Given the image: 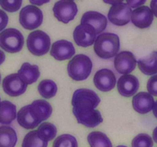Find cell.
<instances>
[{"instance_id": "6da1fadb", "label": "cell", "mask_w": 157, "mask_h": 147, "mask_svg": "<svg viewBox=\"0 0 157 147\" xmlns=\"http://www.w3.org/2000/svg\"><path fill=\"white\" fill-rule=\"evenodd\" d=\"M94 52L99 58L109 59L116 56L120 50V38L114 33H103L98 35L94 44Z\"/></svg>"}, {"instance_id": "7a4b0ae2", "label": "cell", "mask_w": 157, "mask_h": 147, "mask_svg": "<svg viewBox=\"0 0 157 147\" xmlns=\"http://www.w3.org/2000/svg\"><path fill=\"white\" fill-rule=\"evenodd\" d=\"M93 63L88 56L83 54L75 55L67 64V73L76 81H84L91 74Z\"/></svg>"}, {"instance_id": "3957f363", "label": "cell", "mask_w": 157, "mask_h": 147, "mask_svg": "<svg viewBox=\"0 0 157 147\" xmlns=\"http://www.w3.org/2000/svg\"><path fill=\"white\" fill-rule=\"evenodd\" d=\"M24 36L18 29H5L0 33V47L8 53H17L24 46Z\"/></svg>"}, {"instance_id": "277c9868", "label": "cell", "mask_w": 157, "mask_h": 147, "mask_svg": "<svg viewBox=\"0 0 157 147\" xmlns=\"http://www.w3.org/2000/svg\"><path fill=\"white\" fill-rule=\"evenodd\" d=\"M29 51L35 56H42L48 52L51 46V38L47 33L41 30L31 32L26 41Z\"/></svg>"}, {"instance_id": "5b68a950", "label": "cell", "mask_w": 157, "mask_h": 147, "mask_svg": "<svg viewBox=\"0 0 157 147\" xmlns=\"http://www.w3.org/2000/svg\"><path fill=\"white\" fill-rule=\"evenodd\" d=\"M71 103L73 108L95 109L101 103V99L94 90L81 88L74 92Z\"/></svg>"}, {"instance_id": "8992f818", "label": "cell", "mask_w": 157, "mask_h": 147, "mask_svg": "<svg viewBox=\"0 0 157 147\" xmlns=\"http://www.w3.org/2000/svg\"><path fill=\"white\" fill-rule=\"evenodd\" d=\"M19 22L26 30L38 28L43 22V13L35 6H26L19 12Z\"/></svg>"}, {"instance_id": "52a82bcc", "label": "cell", "mask_w": 157, "mask_h": 147, "mask_svg": "<svg viewBox=\"0 0 157 147\" xmlns=\"http://www.w3.org/2000/svg\"><path fill=\"white\" fill-rule=\"evenodd\" d=\"M52 10L55 18L64 24L75 19L78 12V6L73 0H59L54 5Z\"/></svg>"}, {"instance_id": "ba28073f", "label": "cell", "mask_w": 157, "mask_h": 147, "mask_svg": "<svg viewBox=\"0 0 157 147\" xmlns=\"http://www.w3.org/2000/svg\"><path fill=\"white\" fill-rule=\"evenodd\" d=\"M131 15V7L128 4L121 2L112 5L107 17L112 24L117 26H124L130 22Z\"/></svg>"}, {"instance_id": "9c48e42d", "label": "cell", "mask_w": 157, "mask_h": 147, "mask_svg": "<svg viewBox=\"0 0 157 147\" xmlns=\"http://www.w3.org/2000/svg\"><path fill=\"white\" fill-rule=\"evenodd\" d=\"M78 122L88 128H94L103 122V117L99 110L95 109H77L72 110Z\"/></svg>"}, {"instance_id": "30bf717a", "label": "cell", "mask_w": 157, "mask_h": 147, "mask_svg": "<svg viewBox=\"0 0 157 147\" xmlns=\"http://www.w3.org/2000/svg\"><path fill=\"white\" fill-rule=\"evenodd\" d=\"M73 36L77 45L86 47L94 44L97 32L90 24H81L75 28Z\"/></svg>"}, {"instance_id": "8fae6325", "label": "cell", "mask_w": 157, "mask_h": 147, "mask_svg": "<svg viewBox=\"0 0 157 147\" xmlns=\"http://www.w3.org/2000/svg\"><path fill=\"white\" fill-rule=\"evenodd\" d=\"M28 84L25 83L17 74H12L3 79L2 89L10 96H18L26 91Z\"/></svg>"}, {"instance_id": "7c38bea8", "label": "cell", "mask_w": 157, "mask_h": 147, "mask_svg": "<svg viewBox=\"0 0 157 147\" xmlns=\"http://www.w3.org/2000/svg\"><path fill=\"white\" fill-rule=\"evenodd\" d=\"M117 78L114 73L107 68L98 70L94 77V84L99 90L108 92L116 86Z\"/></svg>"}, {"instance_id": "4fadbf2b", "label": "cell", "mask_w": 157, "mask_h": 147, "mask_svg": "<svg viewBox=\"0 0 157 147\" xmlns=\"http://www.w3.org/2000/svg\"><path fill=\"white\" fill-rule=\"evenodd\" d=\"M136 62V58L132 52L124 51L115 56L114 67L119 74H127L135 70Z\"/></svg>"}, {"instance_id": "5bb4252c", "label": "cell", "mask_w": 157, "mask_h": 147, "mask_svg": "<svg viewBox=\"0 0 157 147\" xmlns=\"http://www.w3.org/2000/svg\"><path fill=\"white\" fill-rule=\"evenodd\" d=\"M140 82L136 76L132 74H124L117 81V90L120 94L125 97H130L137 92Z\"/></svg>"}, {"instance_id": "9a60e30c", "label": "cell", "mask_w": 157, "mask_h": 147, "mask_svg": "<svg viewBox=\"0 0 157 147\" xmlns=\"http://www.w3.org/2000/svg\"><path fill=\"white\" fill-rule=\"evenodd\" d=\"M50 54L57 61H64L73 57L75 54V48L71 41L59 40L52 44Z\"/></svg>"}, {"instance_id": "2e32d148", "label": "cell", "mask_w": 157, "mask_h": 147, "mask_svg": "<svg viewBox=\"0 0 157 147\" xmlns=\"http://www.w3.org/2000/svg\"><path fill=\"white\" fill-rule=\"evenodd\" d=\"M153 12L148 6H140L132 12L131 21L136 27L147 28L153 21Z\"/></svg>"}, {"instance_id": "e0dca14e", "label": "cell", "mask_w": 157, "mask_h": 147, "mask_svg": "<svg viewBox=\"0 0 157 147\" xmlns=\"http://www.w3.org/2000/svg\"><path fill=\"white\" fill-rule=\"evenodd\" d=\"M154 104L153 95L147 92H140L133 96L132 100L134 110L140 114H146L151 111Z\"/></svg>"}, {"instance_id": "ac0fdd59", "label": "cell", "mask_w": 157, "mask_h": 147, "mask_svg": "<svg viewBox=\"0 0 157 147\" xmlns=\"http://www.w3.org/2000/svg\"><path fill=\"white\" fill-rule=\"evenodd\" d=\"M81 24H89L93 26L97 34H101L106 29L107 25V19L103 14L95 11H89L85 12L81 17Z\"/></svg>"}, {"instance_id": "d6986e66", "label": "cell", "mask_w": 157, "mask_h": 147, "mask_svg": "<svg viewBox=\"0 0 157 147\" xmlns=\"http://www.w3.org/2000/svg\"><path fill=\"white\" fill-rule=\"evenodd\" d=\"M30 110L35 119L41 123L51 116L52 107L44 100H36L30 104Z\"/></svg>"}, {"instance_id": "ffe728a7", "label": "cell", "mask_w": 157, "mask_h": 147, "mask_svg": "<svg viewBox=\"0 0 157 147\" xmlns=\"http://www.w3.org/2000/svg\"><path fill=\"white\" fill-rule=\"evenodd\" d=\"M16 118L18 124L26 130L35 129L40 124L32 115L30 110V105L21 107L18 110Z\"/></svg>"}, {"instance_id": "44dd1931", "label": "cell", "mask_w": 157, "mask_h": 147, "mask_svg": "<svg viewBox=\"0 0 157 147\" xmlns=\"http://www.w3.org/2000/svg\"><path fill=\"white\" fill-rule=\"evenodd\" d=\"M19 77L29 85L36 82L40 77L39 68L37 65H32L25 62L21 65L18 71Z\"/></svg>"}, {"instance_id": "7402d4cb", "label": "cell", "mask_w": 157, "mask_h": 147, "mask_svg": "<svg viewBox=\"0 0 157 147\" xmlns=\"http://www.w3.org/2000/svg\"><path fill=\"white\" fill-rule=\"evenodd\" d=\"M140 70L145 75L157 74V51H153L150 55L137 61Z\"/></svg>"}, {"instance_id": "603a6c76", "label": "cell", "mask_w": 157, "mask_h": 147, "mask_svg": "<svg viewBox=\"0 0 157 147\" xmlns=\"http://www.w3.org/2000/svg\"><path fill=\"white\" fill-rule=\"evenodd\" d=\"M17 117L16 106L9 100L0 103V123L10 124Z\"/></svg>"}, {"instance_id": "cb8c5ba5", "label": "cell", "mask_w": 157, "mask_h": 147, "mask_svg": "<svg viewBox=\"0 0 157 147\" xmlns=\"http://www.w3.org/2000/svg\"><path fill=\"white\" fill-rule=\"evenodd\" d=\"M18 137L13 128L7 126H0V146L14 147L16 145Z\"/></svg>"}, {"instance_id": "d4e9b609", "label": "cell", "mask_w": 157, "mask_h": 147, "mask_svg": "<svg viewBox=\"0 0 157 147\" xmlns=\"http://www.w3.org/2000/svg\"><path fill=\"white\" fill-rule=\"evenodd\" d=\"M87 141L92 147H112L110 139L105 133L100 131L91 132L87 136Z\"/></svg>"}, {"instance_id": "484cf974", "label": "cell", "mask_w": 157, "mask_h": 147, "mask_svg": "<svg viewBox=\"0 0 157 147\" xmlns=\"http://www.w3.org/2000/svg\"><path fill=\"white\" fill-rule=\"evenodd\" d=\"M38 90L39 94L42 97L50 99L56 95L58 91V87L55 81L52 80H42L38 86Z\"/></svg>"}, {"instance_id": "4316f807", "label": "cell", "mask_w": 157, "mask_h": 147, "mask_svg": "<svg viewBox=\"0 0 157 147\" xmlns=\"http://www.w3.org/2000/svg\"><path fill=\"white\" fill-rule=\"evenodd\" d=\"M37 131H38L39 137L47 142L52 141V139H55L57 135V128L55 124L48 122L42 123L38 126Z\"/></svg>"}, {"instance_id": "83f0119b", "label": "cell", "mask_w": 157, "mask_h": 147, "mask_svg": "<svg viewBox=\"0 0 157 147\" xmlns=\"http://www.w3.org/2000/svg\"><path fill=\"white\" fill-rule=\"evenodd\" d=\"M48 142L39 137L37 130H32L28 133L24 137L22 147H46Z\"/></svg>"}, {"instance_id": "f1b7e54d", "label": "cell", "mask_w": 157, "mask_h": 147, "mask_svg": "<svg viewBox=\"0 0 157 147\" xmlns=\"http://www.w3.org/2000/svg\"><path fill=\"white\" fill-rule=\"evenodd\" d=\"M78 145L77 139L70 134L61 135L53 142L54 147H77Z\"/></svg>"}, {"instance_id": "f546056e", "label": "cell", "mask_w": 157, "mask_h": 147, "mask_svg": "<svg viewBox=\"0 0 157 147\" xmlns=\"http://www.w3.org/2000/svg\"><path fill=\"white\" fill-rule=\"evenodd\" d=\"M153 141L151 136L146 133H140L135 136L132 141L133 147H152Z\"/></svg>"}, {"instance_id": "4dcf8cb0", "label": "cell", "mask_w": 157, "mask_h": 147, "mask_svg": "<svg viewBox=\"0 0 157 147\" xmlns=\"http://www.w3.org/2000/svg\"><path fill=\"white\" fill-rule=\"evenodd\" d=\"M22 0H0V6L5 11L15 12L21 8Z\"/></svg>"}, {"instance_id": "1f68e13d", "label": "cell", "mask_w": 157, "mask_h": 147, "mask_svg": "<svg viewBox=\"0 0 157 147\" xmlns=\"http://www.w3.org/2000/svg\"><path fill=\"white\" fill-rule=\"evenodd\" d=\"M147 90L150 94L157 96V74L153 75L148 80Z\"/></svg>"}, {"instance_id": "d6a6232c", "label": "cell", "mask_w": 157, "mask_h": 147, "mask_svg": "<svg viewBox=\"0 0 157 147\" xmlns=\"http://www.w3.org/2000/svg\"><path fill=\"white\" fill-rule=\"evenodd\" d=\"M9 22V17L7 14L0 9V32L4 30Z\"/></svg>"}, {"instance_id": "836d02e7", "label": "cell", "mask_w": 157, "mask_h": 147, "mask_svg": "<svg viewBox=\"0 0 157 147\" xmlns=\"http://www.w3.org/2000/svg\"><path fill=\"white\" fill-rule=\"evenodd\" d=\"M127 3L131 8H137L143 6L147 0H126Z\"/></svg>"}, {"instance_id": "e575fe53", "label": "cell", "mask_w": 157, "mask_h": 147, "mask_svg": "<svg viewBox=\"0 0 157 147\" xmlns=\"http://www.w3.org/2000/svg\"><path fill=\"white\" fill-rule=\"evenodd\" d=\"M29 2H30L32 5H35V6H40L45 4V3L49 2L50 0H29Z\"/></svg>"}, {"instance_id": "d590c367", "label": "cell", "mask_w": 157, "mask_h": 147, "mask_svg": "<svg viewBox=\"0 0 157 147\" xmlns=\"http://www.w3.org/2000/svg\"><path fill=\"white\" fill-rule=\"evenodd\" d=\"M150 9L153 12L155 16L157 18V0H151L150 2Z\"/></svg>"}, {"instance_id": "8d00e7d4", "label": "cell", "mask_w": 157, "mask_h": 147, "mask_svg": "<svg viewBox=\"0 0 157 147\" xmlns=\"http://www.w3.org/2000/svg\"><path fill=\"white\" fill-rule=\"evenodd\" d=\"M104 2L107 3L109 5H115V4H119L124 2V0H103Z\"/></svg>"}, {"instance_id": "74e56055", "label": "cell", "mask_w": 157, "mask_h": 147, "mask_svg": "<svg viewBox=\"0 0 157 147\" xmlns=\"http://www.w3.org/2000/svg\"><path fill=\"white\" fill-rule=\"evenodd\" d=\"M5 60H6V55H5L4 52L0 49V65L4 62Z\"/></svg>"}, {"instance_id": "f35d334b", "label": "cell", "mask_w": 157, "mask_h": 147, "mask_svg": "<svg viewBox=\"0 0 157 147\" xmlns=\"http://www.w3.org/2000/svg\"><path fill=\"white\" fill-rule=\"evenodd\" d=\"M153 141H154L156 143H157V126L154 129V130H153Z\"/></svg>"}, {"instance_id": "ab89813d", "label": "cell", "mask_w": 157, "mask_h": 147, "mask_svg": "<svg viewBox=\"0 0 157 147\" xmlns=\"http://www.w3.org/2000/svg\"><path fill=\"white\" fill-rule=\"evenodd\" d=\"M153 115H154L155 117L157 119V100L155 102L154 106H153Z\"/></svg>"}, {"instance_id": "60d3db41", "label": "cell", "mask_w": 157, "mask_h": 147, "mask_svg": "<svg viewBox=\"0 0 157 147\" xmlns=\"http://www.w3.org/2000/svg\"><path fill=\"white\" fill-rule=\"evenodd\" d=\"M0 82H1V74H0Z\"/></svg>"}, {"instance_id": "b9f144b4", "label": "cell", "mask_w": 157, "mask_h": 147, "mask_svg": "<svg viewBox=\"0 0 157 147\" xmlns=\"http://www.w3.org/2000/svg\"><path fill=\"white\" fill-rule=\"evenodd\" d=\"M0 100H1V99H0ZM0 103H1V102H0Z\"/></svg>"}]
</instances>
